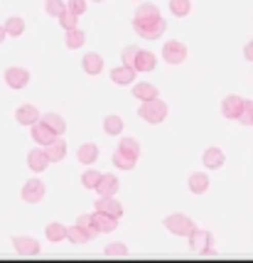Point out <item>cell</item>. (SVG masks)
Here are the masks:
<instances>
[{
	"label": "cell",
	"instance_id": "obj_1",
	"mask_svg": "<svg viewBox=\"0 0 253 263\" xmlns=\"http://www.w3.org/2000/svg\"><path fill=\"white\" fill-rule=\"evenodd\" d=\"M165 20H162L160 15H150V17H133V30L140 34V37H145V40H158L165 34Z\"/></svg>",
	"mask_w": 253,
	"mask_h": 263
},
{
	"label": "cell",
	"instance_id": "obj_2",
	"mask_svg": "<svg viewBox=\"0 0 253 263\" xmlns=\"http://www.w3.org/2000/svg\"><path fill=\"white\" fill-rule=\"evenodd\" d=\"M138 116L145 121V123H152V126H158V123H162L165 118H167V103L162 101V99H148V101L140 103L138 108Z\"/></svg>",
	"mask_w": 253,
	"mask_h": 263
},
{
	"label": "cell",
	"instance_id": "obj_3",
	"mask_svg": "<svg viewBox=\"0 0 253 263\" xmlns=\"http://www.w3.org/2000/svg\"><path fill=\"white\" fill-rule=\"evenodd\" d=\"M189 251L199 256H214V234L204 229H194L189 234Z\"/></svg>",
	"mask_w": 253,
	"mask_h": 263
},
{
	"label": "cell",
	"instance_id": "obj_4",
	"mask_svg": "<svg viewBox=\"0 0 253 263\" xmlns=\"http://www.w3.org/2000/svg\"><path fill=\"white\" fill-rule=\"evenodd\" d=\"M165 229L170 231V234H174V236H189L192 231L197 229L194 221L187 217V214H182V212H174V214H167L165 217Z\"/></svg>",
	"mask_w": 253,
	"mask_h": 263
},
{
	"label": "cell",
	"instance_id": "obj_5",
	"mask_svg": "<svg viewBox=\"0 0 253 263\" xmlns=\"http://www.w3.org/2000/svg\"><path fill=\"white\" fill-rule=\"evenodd\" d=\"M162 57L167 64H182L184 59H187V45L180 42V40H170V42H165L162 47Z\"/></svg>",
	"mask_w": 253,
	"mask_h": 263
},
{
	"label": "cell",
	"instance_id": "obj_6",
	"mask_svg": "<svg viewBox=\"0 0 253 263\" xmlns=\"http://www.w3.org/2000/svg\"><path fill=\"white\" fill-rule=\"evenodd\" d=\"M45 192L47 187L42 180H37V177H32V180H27V182L23 184V199L27 202V204H37V202H42L45 199Z\"/></svg>",
	"mask_w": 253,
	"mask_h": 263
},
{
	"label": "cell",
	"instance_id": "obj_7",
	"mask_svg": "<svg viewBox=\"0 0 253 263\" xmlns=\"http://www.w3.org/2000/svg\"><path fill=\"white\" fill-rule=\"evenodd\" d=\"M3 77H5V84H8L10 89H25V86L30 84V71L23 67H8Z\"/></svg>",
	"mask_w": 253,
	"mask_h": 263
},
{
	"label": "cell",
	"instance_id": "obj_8",
	"mask_svg": "<svg viewBox=\"0 0 253 263\" xmlns=\"http://www.w3.org/2000/svg\"><path fill=\"white\" fill-rule=\"evenodd\" d=\"M12 246L25 258H32L40 253V241H35L32 236H12Z\"/></svg>",
	"mask_w": 253,
	"mask_h": 263
},
{
	"label": "cell",
	"instance_id": "obj_9",
	"mask_svg": "<svg viewBox=\"0 0 253 263\" xmlns=\"http://www.w3.org/2000/svg\"><path fill=\"white\" fill-rule=\"evenodd\" d=\"M241 108H243V99L236 96V93H231V96H226V99L221 101V116L229 118V121H236V118L241 116Z\"/></svg>",
	"mask_w": 253,
	"mask_h": 263
},
{
	"label": "cell",
	"instance_id": "obj_10",
	"mask_svg": "<svg viewBox=\"0 0 253 263\" xmlns=\"http://www.w3.org/2000/svg\"><path fill=\"white\" fill-rule=\"evenodd\" d=\"M30 128H32V140H35L37 145H42V148H45V145H49V143L57 138V133L47 126L45 121H37V123H32Z\"/></svg>",
	"mask_w": 253,
	"mask_h": 263
},
{
	"label": "cell",
	"instance_id": "obj_11",
	"mask_svg": "<svg viewBox=\"0 0 253 263\" xmlns=\"http://www.w3.org/2000/svg\"><path fill=\"white\" fill-rule=\"evenodd\" d=\"M40 118H42V114L37 111V106H32V103H23V106L15 111V121H17L20 126H32Z\"/></svg>",
	"mask_w": 253,
	"mask_h": 263
},
{
	"label": "cell",
	"instance_id": "obj_12",
	"mask_svg": "<svg viewBox=\"0 0 253 263\" xmlns=\"http://www.w3.org/2000/svg\"><path fill=\"white\" fill-rule=\"evenodd\" d=\"M96 212H104L108 217L121 219L123 217V204L118 199H113V197H99L96 199Z\"/></svg>",
	"mask_w": 253,
	"mask_h": 263
},
{
	"label": "cell",
	"instance_id": "obj_13",
	"mask_svg": "<svg viewBox=\"0 0 253 263\" xmlns=\"http://www.w3.org/2000/svg\"><path fill=\"white\" fill-rule=\"evenodd\" d=\"M47 165H49V158H47L45 148H35L27 153V167L32 172H45Z\"/></svg>",
	"mask_w": 253,
	"mask_h": 263
},
{
	"label": "cell",
	"instance_id": "obj_14",
	"mask_svg": "<svg viewBox=\"0 0 253 263\" xmlns=\"http://www.w3.org/2000/svg\"><path fill=\"white\" fill-rule=\"evenodd\" d=\"M118 187H121V182H118L115 175H104V172H101V180L96 184V192L101 197H113L115 192H118Z\"/></svg>",
	"mask_w": 253,
	"mask_h": 263
},
{
	"label": "cell",
	"instance_id": "obj_15",
	"mask_svg": "<svg viewBox=\"0 0 253 263\" xmlns=\"http://www.w3.org/2000/svg\"><path fill=\"white\" fill-rule=\"evenodd\" d=\"M155 64H158V59H155V54H152V52H148V49H138V54H135V62H133L135 71H143V74H148V71H152V69H155Z\"/></svg>",
	"mask_w": 253,
	"mask_h": 263
},
{
	"label": "cell",
	"instance_id": "obj_16",
	"mask_svg": "<svg viewBox=\"0 0 253 263\" xmlns=\"http://www.w3.org/2000/svg\"><path fill=\"white\" fill-rule=\"evenodd\" d=\"M45 153H47V158H49V162H62L67 158V143L57 136L49 145H45Z\"/></svg>",
	"mask_w": 253,
	"mask_h": 263
},
{
	"label": "cell",
	"instance_id": "obj_17",
	"mask_svg": "<svg viewBox=\"0 0 253 263\" xmlns=\"http://www.w3.org/2000/svg\"><path fill=\"white\" fill-rule=\"evenodd\" d=\"M81 67H84V71H86L89 77H96V74H101V69H104V57L96 54V52H89V54H84V59H81Z\"/></svg>",
	"mask_w": 253,
	"mask_h": 263
},
{
	"label": "cell",
	"instance_id": "obj_18",
	"mask_svg": "<svg viewBox=\"0 0 253 263\" xmlns=\"http://www.w3.org/2000/svg\"><path fill=\"white\" fill-rule=\"evenodd\" d=\"M187 184H189V192L192 195H204L209 190V175L207 172H192Z\"/></svg>",
	"mask_w": 253,
	"mask_h": 263
},
{
	"label": "cell",
	"instance_id": "obj_19",
	"mask_svg": "<svg viewBox=\"0 0 253 263\" xmlns=\"http://www.w3.org/2000/svg\"><path fill=\"white\" fill-rule=\"evenodd\" d=\"M93 227H96L99 234H111V231H115V227H118V219L108 217L104 212H96V214H93Z\"/></svg>",
	"mask_w": 253,
	"mask_h": 263
},
{
	"label": "cell",
	"instance_id": "obj_20",
	"mask_svg": "<svg viewBox=\"0 0 253 263\" xmlns=\"http://www.w3.org/2000/svg\"><path fill=\"white\" fill-rule=\"evenodd\" d=\"M202 160H204V165H207L209 170H217V167H221L226 162V155H224L221 148H207L204 155H202Z\"/></svg>",
	"mask_w": 253,
	"mask_h": 263
},
{
	"label": "cell",
	"instance_id": "obj_21",
	"mask_svg": "<svg viewBox=\"0 0 253 263\" xmlns=\"http://www.w3.org/2000/svg\"><path fill=\"white\" fill-rule=\"evenodd\" d=\"M135 74H138V71H135L133 67H126V64H123V67H115L113 71H111V81H113V84H121V86H126V84H133Z\"/></svg>",
	"mask_w": 253,
	"mask_h": 263
},
{
	"label": "cell",
	"instance_id": "obj_22",
	"mask_svg": "<svg viewBox=\"0 0 253 263\" xmlns=\"http://www.w3.org/2000/svg\"><path fill=\"white\" fill-rule=\"evenodd\" d=\"M76 158H79V162H84V165H93V162L99 160V148H96L93 143H84V145H79V150H76Z\"/></svg>",
	"mask_w": 253,
	"mask_h": 263
},
{
	"label": "cell",
	"instance_id": "obj_23",
	"mask_svg": "<svg viewBox=\"0 0 253 263\" xmlns=\"http://www.w3.org/2000/svg\"><path fill=\"white\" fill-rule=\"evenodd\" d=\"M133 96L140 99V101H148V99L160 96V91H158V86H152V84H148V81H140V84L133 86Z\"/></svg>",
	"mask_w": 253,
	"mask_h": 263
},
{
	"label": "cell",
	"instance_id": "obj_24",
	"mask_svg": "<svg viewBox=\"0 0 253 263\" xmlns=\"http://www.w3.org/2000/svg\"><path fill=\"white\" fill-rule=\"evenodd\" d=\"M67 239H69L71 243H79L81 246V243H89L93 236L86 229H81L79 224H74V227H67Z\"/></svg>",
	"mask_w": 253,
	"mask_h": 263
},
{
	"label": "cell",
	"instance_id": "obj_25",
	"mask_svg": "<svg viewBox=\"0 0 253 263\" xmlns=\"http://www.w3.org/2000/svg\"><path fill=\"white\" fill-rule=\"evenodd\" d=\"M40 121H45L47 126L52 128V130H54L57 136H62V133L67 130V121H64V118H62L59 114H54V111H52V114H45L42 118H40Z\"/></svg>",
	"mask_w": 253,
	"mask_h": 263
},
{
	"label": "cell",
	"instance_id": "obj_26",
	"mask_svg": "<svg viewBox=\"0 0 253 263\" xmlns=\"http://www.w3.org/2000/svg\"><path fill=\"white\" fill-rule=\"evenodd\" d=\"M47 239L52 241V243H59V241H64L67 239V227L64 224H59V221H52V224H47Z\"/></svg>",
	"mask_w": 253,
	"mask_h": 263
},
{
	"label": "cell",
	"instance_id": "obj_27",
	"mask_svg": "<svg viewBox=\"0 0 253 263\" xmlns=\"http://www.w3.org/2000/svg\"><path fill=\"white\" fill-rule=\"evenodd\" d=\"M5 32H8V37H20V34L25 32V20L23 17H17V15H12V17H8L5 20Z\"/></svg>",
	"mask_w": 253,
	"mask_h": 263
},
{
	"label": "cell",
	"instance_id": "obj_28",
	"mask_svg": "<svg viewBox=\"0 0 253 263\" xmlns=\"http://www.w3.org/2000/svg\"><path fill=\"white\" fill-rule=\"evenodd\" d=\"M104 130H106V136H121V130H123V118L121 116H106V121H104Z\"/></svg>",
	"mask_w": 253,
	"mask_h": 263
},
{
	"label": "cell",
	"instance_id": "obj_29",
	"mask_svg": "<svg viewBox=\"0 0 253 263\" xmlns=\"http://www.w3.org/2000/svg\"><path fill=\"white\" fill-rule=\"evenodd\" d=\"M111 160H113V165L115 167H118V170H133V167H135V158H130V155H126V153H123V150H115L113 153V158H111Z\"/></svg>",
	"mask_w": 253,
	"mask_h": 263
},
{
	"label": "cell",
	"instance_id": "obj_30",
	"mask_svg": "<svg viewBox=\"0 0 253 263\" xmlns=\"http://www.w3.org/2000/svg\"><path fill=\"white\" fill-rule=\"evenodd\" d=\"M170 12L174 17H187L192 12V0H170Z\"/></svg>",
	"mask_w": 253,
	"mask_h": 263
},
{
	"label": "cell",
	"instance_id": "obj_31",
	"mask_svg": "<svg viewBox=\"0 0 253 263\" xmlns=\"http://www.w3.org/2000/svg\"><path fill=\"white\" fill-rule=\"evenodd\" d=\"M84 42H86V34L81 32L79 27L67 30V47H69V49H79V47H84Z\"/></svg>",
	"mask_w": 253,
	"mask_h": 263
},
{
	"label": "cell",
	"instance_id": "obj_32",
	"mask_svg": "<svg viewBox=\"0 0 253 263\" xmlns=\"http://www.w3.org/2000/svg\"><path fill=\"white\" fill-rule=\"evenodd\" d=\"M118 150H123L126 155H130V158H135V160H138L140 143L135 140V138H121V145H118Z\"/></svg>",
	"mask_w": 253,
	"mask_h": 263
},
{
	"label": "cell",
	"instance_id": "obj_33",
	"mask_svg": "<svg viewBox=\"0 0 253 263\" xmlns=\"http://www.w3.org/2000/svg\"><path fill=\"white\" fill-rule=\"evenodd\" d=\"M99 180H101V172L99 170H84L81 172V184L86 187V190H96V184H99Z\"/></svg>",
	"mask_w": 253,
	"mask_h": 263
},
{
	"label": "cell",
	"instance_id": "obj_34",
	"mask_svg": "<svg viewBox=\"0 0 253 263\" xmlns=\"http://www.w3.org/2000/svg\"><path fill=\"white\" fill-rule=\"evenodd\" d=\"M104 253H106V258H126V256H128V246H126V243H108Z\"/></svg>",
	"mask_w": 253,
	"mask_h": 263
},
{
	"label": "cell",
	"instance_id": "obj_35",
	"mask_svg": "<svg viewBox=\"0 0 253 263\" xmlns=\"http://www.w3.org/2000/svg\"><path fill=\"white\" fill-rule=\"evenodd\" d=\"M45 10H47V15H49V17H59L62 12L67 10V3H62V0H47Z\"/></svg>",
	"mask_w": 253,
	"mask_h": 263
},
{
	"label": "cell",
	"instance_id": "obj_36",
	"mask_svg": "<svg viewBox=\"0 0 253 263\" xmlns=\"http://www.w3.org/2000/svg\"><path fill=\"white\" fill-rule=\"evenodd\" d=\"M59 20V25L64 27V30H71V27H76V23H79V15H74V12H69V10H64L62 15L57 17Z\"/></svg>",
	"mask_w": 253,
	"mask_h": 263
},
{
	"label": "cell",
	"instance_id": "obj_37",
	"mask_svg": "<svg viewBox=\"0 0 253 263\" xmlns=\"http://www.w3.org/2000/svg\"><path fill=\"white\" fill-rule=\"evenodd\" d=\"M236 121H241L243 126H253V101H243L241 116H239Z\"/></svg>",
	"mask_w": 253,
	"mask_h": 263
},
{
	"label": "cell",
	"instance_id": "obj_38",
	"mask_svg": "<svg viewBox=\"0 0 253 263\" xmlns=\"http://www.w3.org/2000/svg\"><path fill=\"white\" fill-rule=\"evenodd\" d=\"M76 224H79L81 229H86L91 236H99V231H96V227H93V214H81L79 219H76Z\"/></svg>",
	"mask_w": 253,
	"mask_h": 263
},
{
	"label": "cell",
	"instance_id": "obj_39",
	"mask_svg": "<svg viewBox=\"0 0 253 263\" xmlns=\"http://www.w3.org/2000/svg\"><path fill=\"white\" fill-rule=\"evenodd\" d=\"M150 15H160V8L152 5V3H145V5H140L135 10V17H150Z\"/></svg>",
	"mask_w": 253,
	"mask_h": 263
},
{
	"label": "cell",
	"instance_id": "obj_40",
	"mask_svg": "<svg viewBox=\"0 0 253 263\" xmlns=\"http://www.w3.org/2000/svg\"><path fill=\"white\" fill-rule=\"evenodd\" d=\"M86 0H67V10L74 12V15H84L86 12Z\"/></svg>",
	"mask_w": 253,
	"mask_h": 263
},
{
	"label": "cell",
	"instance_id": "obj_41",
	"mask_svg": "<svg viewBox=\"0 0 253 263\" xmlns=\"http://www.w3.org/2000/svg\"><path fill=\"white\" fill-rule=\"evenodd\" d=\"M138 49L140 47H126V49H123V54H121V57H123V64H126V67H133V62H135V54H138ZM135 69V67H133Z\"/></svg>",
	"mask_w": 253,
	"mask_h": 263
},
{
	"label": "cell",
	"instance_id": "obj_42",
	"mask_svg": "<svg viewBox=\"0 0 253 263\" xmlns=\"http://www.w3.org/2000/svg\"><path fill=\"white\" fill-rule=\"evenodd\" d=\"M243 57L248 59V62H253V40L246 47H243Z\"/></svg>",
	"mask_w": 253,
	"mask_h": 263
},
{
	"label": "cell",
	"instance_id": "obj_43",
	"mask_svg": "<svg viewBox=\"0 0 253 263\" xmlns=\"http://www.w3.org/2000/svg\"><path fill=\"white\" fill-rule=\"evenodd\" d=\"M5 37H8V32H5V27H3V25H0V42H3V40H5Z\"/></svg>",
	"mask_w": 253,
	"mask_h": 263
},
{
	"label": "cell",
	"instance_id": "obj_44",
	"mask_svg": "<svg viewBox=\"0 0 253 263\" xmlns=\"http://www.w3.org/2000/svg\"><path fill=\"white\" fill-rule=\"evenodd\" d=\"M93 3H104V0H93Z\"/></svg>",
	"mask_w": 253,
	"mask_h": 263
}]
</instances>
